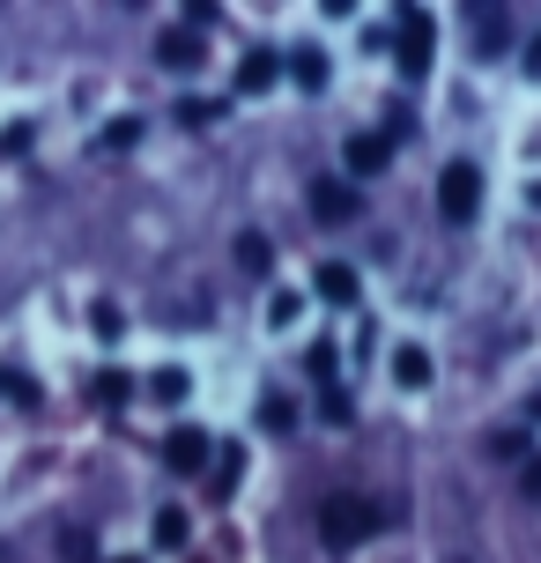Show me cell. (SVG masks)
I'll return each instance as SVG.
<instances>
[{
  "instance_id": "cell-17",
  "label": "cell",
  "mask_w": 541,
  "mask_h": 563,
  "mask_svg": "<svg viewBox=\"0 0 541 563\" xmlns=\"http://www.w3.org/2000/svg\"><path fill=\"white\" fill-rule=\"evenodd\" d=\"M89 334H97V341H119V334H126V319H119L112 297H97V305H89Z\"/></svg>"
},
{
  "instance_id": "cell-3",
  "label": "cell",
  "mask_w": 541,
  "mask_h": 563,
  "mask_svg": "<svg viewBox=\"0 0 541 563\" xmlns=\"http://www.w3.org/2000/svg\"><path fill=\"white\" fill-rule=\"evenodd\" d=\"M371 527H378V511L364 497H327L319 505V541L327 549H356V541H371Z\"/></svg>"
},
{
  "instance_id": "cell-9",
  "label": "cell",
  "mask_w": 541,
  "mask_h": 563,
  "mask_svg": "<svg viewBox=\"0 0 541 563\" xmlns=\"http://www.w3.org/2000/svg\"><path fill=\"white\" fill-rule=\"evenodd\" d=\"M319 297L349 311L356 297H364V282H356V267H349V260H327V267H319Z\"/></svg>"
},
{
  "instance_id": "cell-27",
  "label": "cell",
  "mask_w": 541,
  "mask_h": 563,
  "mask_svg": "<svg viewBox=\"0 0 541 563\" xmlns=\"http://www.w3.org/2000/svg\"><path fill=\"white\" fill-rule=\"evenodd\" d=\"M519 489H527V497H541V460H527V467H519Z\"/></svg>"
},
{
  "instance_id": "cell-14",
  "label": "cell",
  "mask_w": 541,
  "mask_h": 563,
  "mask_svg": "<svg viewBox=\"0 0 541 563\" xmlns=\"http://www.w3.org/2000/svg\"><path fill=\"white\" fill-rule=\"evenodd\" d=\"M216 452H223V460L208 467V497H230V489H238V467H245V445H216Z\"/></svg>"
},
{
  "instance_id": "cell-15",
  "label": "cell",
  "mask_w": 541,
  "mask_h": 563,
  "mask_svg": "<svg viewBox=\"0 0 541 563\" xmlns=\"http://www.w3.org/2000/svg\"><path fill=\"white\" fill-rule=\"evenodd\" d=\"M186 541H194V519H186L178 505H164L156 511V549H186Z\"/></svg>"
},
{
  "instance_id": "cell-22",
  "label": "cell",
  "mask_w": 541,
  "mask_h": 563,
  "mask_svg": "<svg viewBox=\"0 0 541 563\" xmlns=\"http://www.w3.org/2000/svg\"><path fill=\"white\" fill-rule=\"evenodd\" d=\"M297 311H305V297L297 289H275L267 297V327H297Z\"/></svg>"
},
{
  "instance_id": "cell-8",
  "label": "cell",
  "mask_w": 541,
  "mask_h": 563,
  "mask_svg": "<svg viewBox=\"0 0 541 563\" xmlns=\"http://www.w3.org/2000/svg\"><path fill=\"white\" fill-rule=\"evenodd\" d=\"M342 164L356 170V178H371V170H386V164H394V141H386V134H349Z\"/></svg>"
},
{
  "instance_id": "cell-23",
  "label": "cell",
  "mask_w": 541,
  "mask_h": 563,
  "mask_svg": "<svg viewBox=\"0 0 541 563\" xmlns=\"http://www.w3.org/2000/svg\"><path fill=\"white\" fill-rule=\"evenodd\" d=\"M267 238H260V230H245V238H238V267H253V275H267Z\"/></svg>"
},
{
  "instance_id": "cell-25",
  "label": "cell",
  "mask_w": 541,
  "mask_h": 563,
  "mask_svg": "<svg viewBox=\"0 0 541 563\" xmlns=\"http://www.w3.org/2000/svg\"><path fill=\"white\" fill-rule=\"evenodd\" d=\"M319 416H327V422H349V416H356V400H349L342 386H327V400H319Z\"/></svg>"
},
{
  "instance_id": "cell-11",
  "label": "cell",
  "mask_w": 541,
  "mask_h": 563,
  "mask_svg": "<svg viewBox=\"0 0 541 563\" xmlns=\"http://www.w3.org/2000/svg\"><path fill=\"white\" fill-rule=\"evenodd\" d=\"M289 82L297 89H327V53H319V45H297V53H289Z\"/></svg>"
},
{
  "instance_id": "cell-5",
  "label": "cell",
  "mask_w": 541,
  "mask_h": 563,
  "mask_svg": "<svg viewBox=\"0 0 541 563\" xmlns=\"http://www.w3.org/2000/svg\"><path fill=\"white\" fill-rule=\"evenodd\" d=\"M208 430H194V422H178L172 438H164V467H172V475H208Z\"/></svg>"
},
{
  "instance_id": "cell-29",
  "label": "cell",
  "mask_w": 541,
  "mask_h": 563,
  "mask_svg": "<svg viewBox=\"0 0 541 563\" xmlns=\"http://www.w3.org/2000/svg\"><path fill=\"white\" fill-rule=\"evenodd\" d=\"M104 563H142V556H104Z\"/></svg>"
},
{
  "instance_id": "cell-18",
  "label": "cell",
  "mask_w": 541,
  "mask_h": 563,
  "mask_svg": "<svg viewBox=\"0 0 541 563\" xmlns=\"http://www.w3.org/2000/svg\"><path fill=\"white\" fill-rule=\"evenodd\" d=\"M59 563H97V541H89V527H59Z\"/></svg>"
},
{
  "instance_id": "cell-2",
  "label": "cell",
  "mask_w": 541,
  "mask_h": 563,
  "mask_svg": "<svg viewBox=\"0 0 541 563\" xmlns=\"http://www.w3.org/2000/svg\"><path fill=\"white\" fill-rule=\"evenodd\" d=\"M438 216H445V223H475V216H483V164L460 156V164L438 170Z\"/></svg>"
},
{
  "instance_id": "cell-24",
  "label": "cell",
  "mask_w": 541,
  "mask_h": 563,
  "mask_svg": "<svg viewBox=\"0 0 541 563\" xmlns=\"http://www.w3.org/2000/svg\"><path fill=\"white\" fill-rule=\"evenodd\" d=\"M305 364H312L319 394H327V386H334V341H312V349H305Z\"/></svg>"
},
{
  "instance_id": "cell-10",
  "label": "cell",
  "mask_w": 541,
  "mask_h": 563,
  "mask_svg": "<svg viewBox=\"0 0 541 563\" xmlns=\"http://www.w3.org/2000/svg\"><path fill=\"white\" fill-rule=\"evenodd\" d=\"M394 386H400V394H423V386H430V349H423V341L394 349Z\"/></svg>"
},
{
  "instance_id": "cell-1",
  "label": "cell",
  "mask_w": 541,
  "mask_h": 563,
  "mask_svg": "<svg viewBox=\"0 0 541 563\" xmlns=\"http://www.w3.org/2000/svg\"><path fill=\"white\" fill-rule=\"evenodd\" d=\"M430 53H438V15H430V8H400V23H394L400 75H408V82H423V75H430Z\"/></svg>"
},
{
  "instance_id": "cell-26",
  "label": "cell",
  "mask_w": 541,
  "mask_h": 563,
  "mask_svg": "<svg viewBox=\"0 0 541 563\" xmlns=\"http://www.w3.org/2000/svg\"><path fill=\"white\" fill-rule=\"evenodd\" d=\"M0 386H8V394H15V400H23V408H37V386H30V378H23V371H0Z\"/></svg>"
},
{
  "instance_id": "cell-13",
  "label": "cell",
  "mask_w": 541,
  "mask_h": 563,
  "mask_svg": "<svg viewBox=\"0 0 541 563\" xmlns=\"http://www.w3.org/2000/svg\"><path fill=\"white\" fill-rule=\"evenodd\" d=\"M194 394V378H186V371L178 364H164V371H148V400H164V408H178V400Z\"/></svg>"
},
{
  "instance_id": "cell-12",
  "label": "cell",
  "mask_w": 541,
  "mask_h": 563,
  "mask_svg": "<svg viewBox=\"0 0 541 563\" xmlns=\"http://www.w3.org/2000/svg\"><path fill=\"white\" fill-rule=\"evenodd\" d=\"M475 53L483 59L505 53V8H475Z\"/></svg>"
},
{
  "instance_id": "cell-21",
  "label": "cell",
  "mask_w": 541,
  "mask_h": 563,
  "mask_svg": "<svg viewBox=\"0 0 541 563\" xmlns=\"http://www.w3.org/2000/svg\"><path fill=\"white\" fill-rule=\"evenodd\" d=\"M489 460H497V467L527 460V430H497V438H489Z\"/></svg>"
},
{
  "instance_id": "cell-7",
  "label": "cell",
  "mask_w": 541,
  "mask_h": 563,
  "mask_svg": "<svg viewBox=\"0 0 541 563\" xmlns=\"http://www.w3.org/2000/svg\"><path fill=\"white\" fill-rule=\"evenodd\" d=\"M200 53H208V45H200L194 30H164V37H156V67H172V75H194Z\"/></svg>"
},
{
  "instance_id": "cell-19",
  "label": "cell",
  "mask_w": 541,
  "mask_h": 563,
  "mask_svg": "<svg viewBox=\"0 0 541 563\" xmlns=\"http://www.w3.org/2000/svg\"><path fill=\"white\" fill-rule=\"evenodd\" d=\"M134 394H142V386H134L126 371H97V400H104V408H119V400H134Z\"/></svg>"
},
{
  "instance_id": "cell-16",
  "label": "cell",
  "mask_w": 541,
  "mask_h": 563,
  "mask_svg": "<svg viewBox=\"0 0 541 563\" xmlns=\"http://www.w3.org/2000/svg\"><path fill=\"white\" fill-rule=\"evenodd\" d=\"M260 430H275V438H283V430H297V400H289V394H267V400H260Z\"/></svg>"
},
{
  "instance_id": "cell-4",
  "label": "cell",
  "mask_w": 541,
  "mask_h": 563,
  "mask_svg": "<svg viewBox=\"0 0 541 563\" xmlns=\"http://www.w3.org/2000/svg\"><path fill=\"white\" fill-rule=\"evenodd\" d=\"M283 75H289V59L275 53V45H253V53L238 59V97H267Z\"/></svg>"
},
{
  "instance_id": "cell-6",
  "label": "cell",
  "mask_w": 541,
  "mask_h": 563,
  "mask_svg": "<svg viewBox=\"0 0 541 563\" xmlns=\"http://www.w3.org/2000/svg\"><path fill=\"white\" fill-rule=\"evenodd\" d=\"M312 208H319V223H356V216H364V200H356V186H349V178H319V186H312Z\"/></svg>"
},
{
  "instance_id": "cell-20",
  "label": "cell",
  "mask_w": 541,
  "mask_h": 563,
  "mask_svg": "<svg viewBox=\"0 0 541 563\" xmlns=\"http://www.w3.org/2000/svg\"><path fill=\"white\" fill-rule=\"evenodd\" d=\"M134 141H142V119H112V126L97 134V148H104V156H119V148H134Z\"/></svg>"
},
{
  "instance_id": "cell-28",
  "label": "cell",
  "mask_w": 541,
  "mask_h": 563,
  "mask_svg": "<svg viewBox=\"0 0 541 563\" xmlns=\"http://www.w3.org/2000/svg\"><path fill=\"white\" fill-rule=\"evenodd\" d=\"M527 75H541V37H534V45H527Z\"/></svg>"
}]
</instances>
